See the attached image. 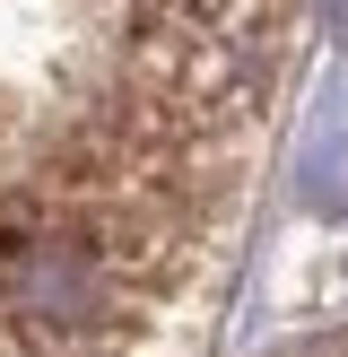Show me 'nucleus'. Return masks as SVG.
<instances>
[{
	"instance_id": "obj_2",
	"label": "nucleus",
	"mask_w": 348,
	"mask_h": 357,
	"mask_svg": "<svg viewBox=\"0 0 348 357\" xmlns=\"http://www.w3.org/2000/svg\"><path fill=\"white\" fill-rule=\"evenodd\" d=\"M278 357H348V331H322V340H296V349H278Z\"/></svg>"
},
{
	"instance_id": "obj_1",
	"label": "nucleus",
	"mask_w": 348,
	"mask_h": 357,
	"mask_svg": "<svg viewBox=\"0 0 348 357\" xmlns=\"http://www.w3.org/2000/svg\"><path fill=\"white\" fill-rule=\"evenodd\" d=\"M305 17L244 0L0 9V357H209Z\"/></svg>"
}]
</instances>
